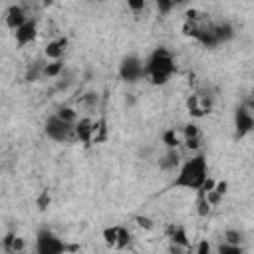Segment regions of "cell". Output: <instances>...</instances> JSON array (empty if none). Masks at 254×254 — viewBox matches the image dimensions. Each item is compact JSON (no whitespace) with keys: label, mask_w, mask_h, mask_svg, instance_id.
Here are the masks:
<instances>
[{"label":"cell","mask_w":254,"mask_h":254,"mask_svg":"<svg viewBox=\"0 0 254 254\" xmlns=\"http://www.w3.org/2000/svg\"><path fill=\"white\" fill-rule=\"evenodd\" d=\"M155 6H157V10L161 14H167V12H171L175 8V2L173 0H155Z\"/></svg>","instance_id":"20"},{"label":"cell","mask_w":254,"mask_h":254,"mask_svg":"<svg viewBox=\"0 0 254 254\" xmlns=\"http://www.w3.org/2000/svg\"><path fill=\"white\" fill-rule=\"evenodd\" d=\"M137 220H139V224H141L143 228H153V222H151L149 218H145V216H139Z\"/></svg>","instance_id":"26"},{"label":"cell","mask_w":254,"mask_h":254,"mask_svg":"<svg viewBox=\"0 0 254 254\" xmlns=\"http://www.w3.org/2000/svg\"><path fill=\"white\" fill-rule=\"evenodd\" d=\"M67 48V40L65 38H58V40H50L44 48V54L48 60H62L64 52Z\"/></svg>","instance_id":"10"},{"label":"cell","mask_w":254,"mask_h":254,"mask_svg":"<svg viewBox=\"0 0 254 254\" xmlns=\"http://www.w3.org/2000/svg\"><path fill=\"white\" fill-rule=\"evenodd\" d=\"M14 36H16V42L18 46H26V44H32L38 36V26L34 20H26L20 28L14 30Z\"/></svg>","instance_id":"7"},{"label":"cell","mask_w":254,"mask_h":254,"mask_svg":"<svg viewBox=\"0 0 254 254\" xmlns=\"http://www.w3.org/2000/svg\"><path fill=\"white\" fill-rule=\"evenodd\" d=\"M129 240H131L129 230L123 228V226H117V242H115V248H125L129 244Z\"/></svg>","instance_id":"14"},{"label":"cell","mask_w":254,"mask_h":254,"mask_svg":"<svg viewBox=\"0 0 254 254\" xmlns=\"http://www.w3.org/2000/svg\"><path fill=\"white\" fill-rule=\"evenodd\" d=\"M179 165V153L175 151V149H169V153L163 157V161H161V167L163 169H175Z\"/></svg>","instance_id":"13"},{"label":"cell","mask_w":254,"mask_h":254,"mask_svg":"<svg viewBox=\"0 0 254 254\" xmlns=\"http://www.w3.org/2000/svg\"><path fill=\"white\" fill-rule=\"evenodd\" d=\"M196 252H198V254H208V252H210V244H208V242H200V244L196 246Z\"/></svg>","instance_id":"25"},{"label":"cell","mask_w":254,"mask_h":254,"mask_svg":"<svg viewBox=\"0 0 254 254\" xmlns=\"http://www.w3.org/2000/svg\"><path fill=\"white\" fill-rule=\"evenodd\" d=\"M36 250L40 254H60L65 250V244L56 236L52 234L50 230H40L38 232V238H36Z\"/></svg>","instance_id":"4"},{"label":"cell","mask_w":254,"mask_h":254,"mask_svg":"<svg viewBox=\"0 0 254 254\" xmlns=\"http://www.w3.org/2000/svg\"><path fill=\"white\" fill-rule=\"evenodd\" d=\"M22 248H24V240H22V238H14L12 244H10V250L16 252V250H22Z\"/></svg>","instance_id":"24"},{"label":"cell","mask_w":254,"mask_h":254,"mask_svg":"<svg viewBox=\"0 0 254 254\" xmlns=\"http://www.w3.org/2000/svg\"><path fill=\"white\" fill-rule=\"evenodd\" d=\"M91 133H93V121L83 117L79 121H75L73 125V137L83 141V143H91Z\"/></svg>","instance_id":"9"},{"label":"cell","mask_w":254,"mask_h":254,"mask_svg":"<svg viewBox=\"0 0 254 254\" xmlns=\"http://www.w3.org/2000/svg\"><path fill=\"white\" fill-rule=\"evenodd\" d=\"M145 4H147V0H127V6H129L133 12L143 10V8H145Z\"/></svg>","instance_id":"22"},{"label":"cell","mask_w":254,"mask_h":254,"mask_svg":"<svg viewBox=\"0 0 254 254\" xmlns=\"http://www.w3.org/2000/svg\"><path fill=\"white\" fill-rule=\"evenodd\" d=\"M187 107H189V113L194 115V117H200L208 111L210 107V101L204 97V95H190L189 101H187Z\"/></svg>","instance_id":"11"},{"label":"cell","mask_w":254,"mask_h":254,"mask_svg":"<svg viewBox=\"0 0 254 254\" xmlns=\"http://www.w3.org/2000/svg\"><path fill=\"white\" fill-rule=\"evenodd\" d=\"M218 252H220V254H240V252H242V248H240V244L224 242V244H220V246H218Z\"/></svg>","instance_id":"17"},{"label":"cell","mask_w":254,"mask_h":254,"mask_svg":"<svg viewBox=\"0 0 254 254\" xmlns=\"http://www.w3.org/2000/svg\"><path fill=\"white\" fill-rule=\"evenodd\" d=\"M183 133H185V139H192V137H198V127L190 123V125L183 127Z\"/></svg>","instance_id":"21"},{"label":"cell","mask_w":254,"mask_h":254,"mask_svg":"<svg viewBox=\"0 0 254 254\" xmlns=\"http://www.w3.org/2000/svg\"><path fill=\"white\" fill-rule=\"evenodd\" d=\"M56 115L62 117L64 121H69V123H75V121H77V113H75L73 107H60Z\"/></svg>","instance_id":"15"},{"label":"cell","mask_w":254,"mask_h":254,"mask_svg":"<svg viewBox=\"0 0 254 254\" xmlns=\"http://www.w3.org/2000/svg\"><path fill=\"white\" fill-rule=\"evenodd\" d=\"M50 202V196H48V192H44L42 196H40V200H38V204H40V208H46V204Z\"/></svg>","instance_id":"27"},{"label":"cell","mask_w":254,"mask_h":254,"mask_svg":"<svg viewBox=\"0 0 254 254\" xmlns=\"http://www.w3.org/2000/svg\"><path fill=\"white\" fill-rule=\"evenodd\" d=\"M26 20H28V12L24 10V6H18V4L10 6V8L6 10V14H4V24H6L10 30L20 28Z\"/></svg>","instance_id":"8"},{"label":"cell","mask_w":254,"mask_h":254,"mask_svg":"<svg viewBox=\"0 0 254 254\" xmlns=\"http://www.w3.org/2000/svg\"><path fill=\"white\" fill-rule=\"evenodd\" d=\"M62 69H64L62 60H52V64H46V65L42 67V73L48 75V77H56V75L62 73Z\"/></svg>","instance_id":"12"},{"label":"cell","mask_w":254,"mask_h":254,"mask_svg":"<svg viewBox=\"0 0 254 254\" xmlns=\"http://www.w3.org/2000/svg\"><path fill=\"white\" fill-rule=\"evenodd\" d=\"M224 240L230 242V244H240L242 242V232H238V230H226L224 232Z\"/></svg>","instance_id":"19"},{"label":"cell","mask_w":254,"mask_h":254,"mask_svg":"<svg viewBox=\"0 0 254 254\" xmlns=\"http://www.w3.org/2000/svg\"><path fill=\"white\" fill-rule=\"evenodd\" d=\"M73 125H75V123L64 121V119L58 117V115H52V117L46 121V135H48L50 139L58 141V143L75 139V137H73Z\"/></svg>","instance_id":"3"},{"label":"cell","mask_w":254,"mask_h":254,"mask_svg":"<svg viewBox=\"0 0 254 254\" xmlns=\"http://www.w3.org/2000/svg\"><path fill=\"white\" fill-rule=\"evenodd\" d=\"M103 238H105V242H107L109 246H115V242H117V226L105 228V230H103Z\"/></svg>","instance_id":"18"},{"label":"cell","mask_w":254,"mask_h":254,"mask_svg":"<svg viewBox=\"0 0 254 254\" xmlns=\"http://www.w3.org/2000/svg\"><path fill=\"white\" fill-rule=\"evenodd\" d=\"M254 127V117H252V105H242L236 111V133L238 137L250 133Z\"/></svg>","instance_id":"6"},{"label":"cell","mask_w":254,"mask_h":254,"mask_svg":"<svg viewBox=\"0 0 254 254\" xmlns=\"http://www.w3.org/2000/svg\"><path fill=\"white\" fill-rule=\"evenodd\" d=\"M119 75H121L125 81H137V79H141V77L145 75V64H143L139 58L129 56V58H125V60L121 62V65H119Z\"/></svg>","instance_id":"5"},{"label":"cell","mask_w":254,"mask_h":254,"mask_svg":"<svg viewBox=\"0 0 254 254\" xmlns=\"http://www.w3.org/2000/svg\"><path fill=\"white\" fill-rule=\"evenodd\" d=\"M208 177V167H206V159L202 155H196L192 159H187L183 163V167L179 169V175L175 179V187L179 189H190V190H198L202 187V183Z\"/></svg>","instance_id":"1"},{"label":"cell","mask_w":254,"mask_h":254,"mask_svg":"<svg viewBox=\"0 0 254 254\" xmlns=\"http://www.w3.org/2000/svg\"><path fill=\"white\" fill-rule=\"evenodd\" d=\"M216 192H220V194H224L226 192V189H228V183L226 181H220V183H214V187H212Z\"/></svg>","instance_id":"23"},{"label":"cell","mask_w":254,"mask_h":254,"mask_svg":"<svg viewBox=\"0 0 254 254\" xmlns=\"http://www.w3.org/2000/svg\"><path fill=\"white\" fill-rule=\"evenodd\" d=\"M173 2H175V4H181V2H185V0H173Z\"/></svg>","instance_id":"29"},{"label":"cell","mask_w":254,"mask_h":254,"mask_svg":"<svg viewBox=\"0 0 254 254\" xmlns=\"http://www.w3.org/2000/svg\"><path fill=\"white\" fill-rule=\"evenodd\" d=\"M163 141H165V145H167L169 149H177V145H179V137H177L175 129H169V131L163 135Z\"/></svg>","instance_id":"16"},{"label":"cell","mask_w":254,"mask_h":254,"mask_svg":"<svg viewBox=\"0 0 254 254\" xmlns=\"http://www.w3.org/2000/svg\"><path fill=\"white\" fill-rule=\"evenodd\" d=\"M42 2H44V4H46V6H50V4H52V2H54V0H42Z\"/></svg>","instance_id":"28"},{"label":"cell","mask_w":254,"mask_h":254,"mask_svg":"<svg viewBox=\"0 0 254 254\" xmlns=\"http://www.w3.org/2000/svg\"><path fill=\"white\" fill-rule=\"evenodd\" d=\"M175 73V60L167 50H155L145 64V75L155 83L163 85Z\"/></svg>","instance_id":"2"}]
</instances>
